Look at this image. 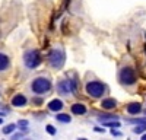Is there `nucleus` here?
Returning <instances> with one entry per match:
<instances>
[{"mask_svg":"<svg viewBox=\"0 0 146 140\" xmlns=\"http://www.w3.org/2000/svg\"><path fill=\"white\" fill-rule=\"evenodd\" d=\"M51 89V82L47 77H36L32 82V90L38 95H42V93H47Z\"/></svg>","mask_w":146,"mask_h":140,"instance_id":"f257e3e1","label":"nucleus"},{"mask_svg":"<svg viewBox=\"0 0 146 140\" xmlns=\"http://www.w3.org/2000/svg\"><path fill=\"white\" fill-rule=\"evenodd\" d=\"M64 53L62 50H53L50 54H48V61H50L51 67L54 69H62L64 64Z\"/></svg>","mask_w":146,"mask_h":140,"instance_id":"f03ea898","label":"nucleus"},{"mask_svg":"<svg viewBox=\"0 0 146 140\" xmlns=\"http://www.w3.org/2000/svg\"><path fill=\"white\" fill-rule=\"evenodd\" d=\"M23 61H25L27 67L35 69L41 63V55H40V53L36 50H29V51L25 53V55H23Z\"/></svg>","mask_w":146,"mask_h":140,"instance_id":"7ed1b4c3","label":"nucleus"},{"mask_svg":"<svg viewBox=\"0 0 146 140\" xmlns=\"http://www.w3.org/2000/svg\"><path fill=\"white\" fill-rule=\"evenodd\" d=\"M86 92L88 95L94 96V98H101L104 93H105V86L101 83V82H89V83L86 85Z\"/></svg>","mask_w":146,"mask_h":140,"instance_id":"20e7f679","label":"nucleus"},{"mask_svg":"<svg viewBox=\"0 0 146 140\" xmlns=\"http://www.w3.org/2000/svg\"><path fill=\"white\" fill-rule=\"evenodd\" d=\"M120 80L123 85H135L136 82V75L130 67H124L120 72Z\"/></svg>","mask_w":146,"mask_h":140,"instance_id":"39448f33","label":"nucleus"},{"mask_svg":"<svg viewBox=\"0 0 146 140\" xmlns=\"http://www.w3.org/2000/svg\"><path fill=\"white\" fill-rule=\"evenodd\" d=\"M57 89H58V93H62V95H69V93L75 92L76 86H75V83H73V80L66 79V80L60 82L58 86H57Z\"/></svg>","mask_w":146,"mask_h":140,"instance_id":"423d86ee","label":"nucleus"},{"mask_svg":"<svg viewBox=\"0 0 146 140\" xmlns=\"http://www.w3.org/2000/svg\"><path fill=\"white\" fill-rule=\"evenodd\" d=\"M12 105H15V107H25L27 105V98L19 93V95L13 96V99H12Z\"/></svg>","mask_w":146,"mask_h":140,"instance_id":"0eeeda50","label":"nucleus"},{"mask_svg":"<svg viewBox=\"0 0 146 140\" xmlns=\"http://www.w3.org/2000/svg\"><path fill=\"white\" fill-rule=\"evenodd\" d=\"M72 112L76 114V115H82V114L86 112V107H85L83 104H75L72 107Z\"/></svg>","mask_w":146,"mask_h":140,"instance_id":"6e6552de","label":"nucleus"},{"mask_svg":"<svg viewBox=\"0 0 146 140\" xmlns=\"http://www.w3.org/2000/svg\"><path fill=\"white\" fill-rule=\"evenodd\" d=\"M48 108H50L51 111H60L63 108V102L60 99H53L50 104H48Z\"/></svg>","mask_w":146,"mask_h":140,"instance_id":"1a4fd4ad","label":"nucleus"},{"mask_svg":"<svg viewBox=\"0 0 146 140\" xmlns=\"http://www.w3.org/2000/svg\"><path fill=\"white\" fill-rule=\"evenodd\" d=\"M9 66V57L6 54H2L0 53V72H3V70H6Z\"/></svg>","mask_w":146,"mask_h":140,"instance_id":"9d476101","label":"nucleus"},{"mask_svg":"<svg viewBox=\"0 0 146 140\" xmlns=\"http://www.w3.org/2000/svg\"><path fill=\"white\" fill-rule=\"evenodd\" d=\"M101 105H102V108H105V110H111V108H114L115 105H117V102H115V99H104L102 102H101Z\"/></svg>","mask_w":146,"mask_h":140,"instance_id":"9b49d317","label":"nucleus"},{"mask_svg":"<svg viewBox=\"0 0 146 140\" xmlns=\"http://www.w3.org/2000/svg\"><path fill=\"white\" fill-rule=\"evenodd\" d=\"M140 110H142V107H140V104H130L129 107H127V112L129 114H139L140 112Z\"/></svg>","mask_w":146,"mask_h":140,"instance_id":"f8f14e48","label":"nucleus"},{"mask_svg":"<svg viewBox=\"0 0 146 140\" xmlns=\"http://www.w3.org/2000/svg\"><path fill=\"white\" fill-rule=\"evenodd\" d=\"M57 120L60 123H70V117L67 114H58L57 115Z\"/></svg>","mask_w":146,"mask_h":140,"instance_id":"ddd939ff","label":"nucleus"},{"mask_svg":"<svg viewBox=\"0 0 146 140\" xmlns=\"http://www.w3.org/2000/svg\"><path fill=\"white\" fill-rule=\"evenodd\" d=\"M13 130H15V124H9L7 127L3 128V133H5V134H9V133H12Z\"/></svg>","mask_w":146,"mask_h":140,"instance_id":"4468645a","label":"nucleus"},{"mask_svg":"<svg viewBox=\"0 0 146 140\" xmlns=\"http://www.w3.org/2000/svg\"><path fill=\"white\" fill-rule=\"evenodd\" d=\"M145 128H146V125L142 124V125H139V127L135 128V133H142V131H145Z\"/></svg>","mask_w":146,"mask_h":140,"instance_id":"2eb2a0df","label":"nucleus"},{"mask_svg":"<svg viewBox=\"0 0 146 140\" xmlns=\"http://www.w3.org/2000/svg\"><path fill=\"white\" fill-rule=\"evenodd\" d=\"M47 131L50 133V134H56V128L53 125H47Z\"/></svg>","mask_w":146,"mask_h":140,"instance_id":"dca6fc26","label":"nucleus"},{"mask_svg":"<svg viewBox=\"0 0 146 140\" xmlns=\"http://www.w3.org/2000/svg\"><path fill=\"white\" fill-rule=\"evenodd\" d=\"M104 124H105V125H108V127H120V124H118V123H107V121H104Z\"/></svg>","mask_w":146,"mask_h":140,"instance_id":"f3484780","label":"nucleus"},{"mask_svg":"<svg viewBox=\"0 0 146 140\" xmlns=\"http://www.w3.org/2000/svg\"><path fill=\"white\" fill-rule=\"evenodd\" d=\"M19 125H22V128H25V127L28 125V121H25V120H23V121H21V123H19Z\"/></svg>","mask_w":146,"mask_h":140,"instance_id":"a211bd4d","label":"nucleus"},{"mask_svg":"<svg viewBox=\"0 0 146 140\" xmlns=\"http://www.w3.org/2000/svg\"><path fill=\"white\" fill-rule=\"evenodd\" d=\"M6 112H7V110H6V108H0V115H2V117H3V115H6Z\"/></svg>","mask_w":146,"mask_h":140,"instance_id":"6ab92c4d","label":"nucleus"},{"mask_svg":"<svg viewBox=\"0 0 146 140\" xmlns=\"http://www.w3.org/2000/svg\"><path fill=\"white\" fill-rule=\"evenodd\" d=\"M2 123H3V120H2V118H0V124H2Z\"/></svg>","mask_w":146,"mask_h":140,"instance_id":"aec40b11","label":"nucleus"},{"mask_svg":"<svg viewBox=\"0 0 146 140\" xmlns=\"http://www.w3.org/2000/svg\"><path fill=\"white\" fill-rule=\"evenodd\" d=\"M143 139H145V140H146V134H145V136H143Z\"/></svg>","mask_w":146,"mask_h":140,"instance_id":"412c9836","label":"nucleus"}]
</instances>
